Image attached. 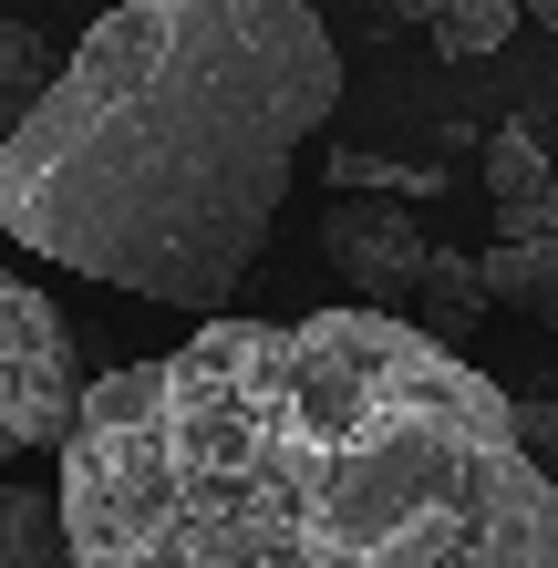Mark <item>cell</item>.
<instances>
[{
	"mask_svg": "<svg viewBox=\"0 0 558 568\" xmlns=\"http://www.w3.org/2000/svg\"><path fill=\"white\" fill-rule=\"evenodd\" d=\"M486 300H497V290H486V258L435 248V280H424V331H466Z\"/></svg>",
	"mask_w": 558,
	"mask_h": 568,
	"instance_id": "obj_9",
	"label": "cell"
},
{
	"mask_svg": "<svg viewBox=\"0 0 558 568\" xmlns=\"http://www.w3.org/2000/svg\"><path fill=\"white\" fill-rule=\"evenodd\" d=\"M321 176H332V196H435V186H445V165H393V155L342 145Z\"/></svg>",
	"mask_w": 558,
	"mask_h": 568,
	"instance_id": "obj_10",
	"label": "cell"
},
{
	"mask_svg": "<svg viewBox=\"0 0 558 568\" xmlns=\"http://www.w3.org/2000/svg\"><path fill=\"white\" fill-rule=\"evenodd\" d=\"M83 373H73V331L31 280L0 270V434L21 455H62L83 424Z\"/></svg>",
	"mask_w": 558,
	"mask_h": 568,
	"instance_id": "obj_3",
	"label": "cell"
},
{
	"mask_svg": "<svg viewBox=\"0 0 558 568\" xmlns=\"http://www.w3.org/2000/svg\"><path fill=\"white\" fill-rule=\"evenodd\" d=\"M0 568H73V548H62V496L0 486Z\"/></svg>",
	"mask_w": 558,
	"mask_h": 568,
	"instance_id": "obj_8",
	"label": "cell"
},
{
	"mask_svg": "<svg viewBox=\"0 0 558 568\" xmlns=\"http://www.w3.org/2000/svg\"><path fill=\"white\" fill-rule=\"evenodd\" d=\"M332 104L311 0H124L0 155V227L104 290L227 311Z\"/></svg>",
	"mask_w": 558,
	"mask_h": 568,
	"instance_id": "obj_2",
	"label": "cell"
},
{
	"mask_svg": "<svg viewBox=\"0 0 558 568\" xmlns=\"http://www.w3.org/2000/svg\"><path fill=\"white\" fill-rule=\"evenodd\" d=\"M486 196H497V239L558 217V155L528 135V124H486Z\"/></svg>",
	"mask_w": 558,
	"mask_h": 568,
	"instance_id": "obj_5",
	"label": "cell"
},
{
	"mask_svg": "<svg viewBox=\"0 0 558 568\" xmlns=\"http://www.w3.org/2000/svg\"><path fill=\"white\" fill-rule=\"evenodd\" d=\"M52 83H62L52 42H42L31 21H11V11H0V155H11V135H21L31 114H42V93H52Z\"/></svg>",
	"mask_w": 558,
	"mask_h": 568,
	"instance_id": "obj_7",
	"label": "cell"
},
{
	"mask_svg": "<svg viewBox=\"0 0 558 568\" xmlns=\"http://www.w3.org/2000/svg\"><path fill=\"white\" fill-rule=\"evenodd\" d=\"M476 258H486V290H497V300H517V311H538V321L558 331V217L507 227V239L476 248Z\"/></svg>",
	"mask_w": 558,
	"mask_h": 568,
	"instance_id": "obj_6",
	"label": "cell"
},
{
	"mask_svg": "<svg viewBox=\"0 0 558 568\" xmlns=\"http://www.w3.org/2000/svg\"><path fill=\"white\" fill-rule=\"evenodd\" d=\"M73 568H558V476L404 311L207 321L83 393Z\"/></svg>",
	"mask_w": 558,
	"mask_h": 568,
	"instance_id": "obj_1",
	"label": "cell"
},
{
	"mask_svg": "<svg viewBox=\"0 0 558 568\" xmlns=\"http://www.w3.org/2000/svg\"><path fill=\"white\" fill-rule=\"evenodd\" d=\"M424 31H435V52L476 62V52H497L517 31V11H507V0H445V11H424Z\"/></svg>",
	"mask_w": 558,
	"mask_h": 568,
	"instance_id": "obj_11",
	"label": "cell"
},
{
	"mask_svg": "<svg viewBox=\"0 0 558 568\" xmlns=\"http://www.w3.org/2000/svg\"><path fill=\"white\" fill-rule=\"evenodd\" d=\"M0 455H21V445H11V434H0Z\"/></svg>",
	"mask_w": 558,
	"mask_h": 568,
	"instance_id": "obj_12",
	"label": "cell"
},
{
	"mask_svg": "<svg viewBox=\"0 0 558 568\" xmlns=\"http://www.w3.org/2000/svg\"><path fill=\"white\" fill-rule=\"evenodd\" d=\"M321 258L352 280V311H393V300H414L424 280H435V239H424L393 196H332Z\"/></svg>",
	"mask_w": 558,
	"mask_h": 568,
	"instance_id": "obj_4",
	"label": "cell"
}]
</instances>
